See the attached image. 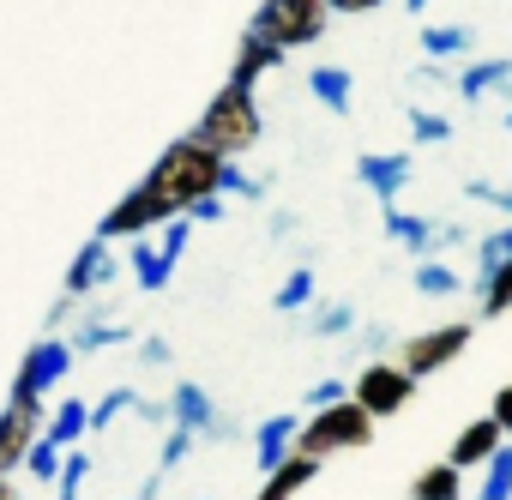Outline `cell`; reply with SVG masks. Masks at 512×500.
<instances>
[{"label":"cell","instance_id":"cell-1","mask_svg":"<svg viewBox=\"0 0 512 500\" xmlns=\"http://www.w3.org/2000/svg\"><path fill=\"white\" fill-rule=\"evenodd\" d=\"M260 103H253V91H235V85H217V97L205 103V115H199V127H193V139L211 151V157H223V163H235V157H247L253 145H260Z\"/></svg>","mask_w":512,"mask_h":500},{"label":"cell","instance_id":"cell-2","mask_svg":"<svg viewBox=\"0 0 512 500\" xmlns=\"http://www.w3.org/2000/svg\"><path fill=\"white\" fill-rule=\"evenodd\" d=\"M157 193H169L175 199V211L187 217V205H199L205 193H217V181H223V157H211L193 133H181L175 145H163V157L151 163V175H145Z\"/></svg>","mask_w":512,"mask_h":500},{"label":"cell","instance_id":"cell-3","mask_svg":"<svg viewBox=\"0 0 512 500\" xmlns=\"http://www.w3.org/2000/svg\"><path fill=\"white\" fill-rule=\"evenodd\" d=\"M374 428H380V422L344 398V404H332V410L302 416V428H296V452L314 458V464H326L332 452H362V446H374Z\"/></svg>","mask_w":512,"mask_h":500},{"label":"cell","instance_id":"cell-4","mask_svg":"<svg viewBox=\"0 0 512 500\" xmlns=\"http://www.w3.org/2000/svg\"><path fill=\"white\" fill-rule=\"evenodd\" d=\"M326 25H332V13L320 7V0H260V7H253V19H247L253 37H266V43L284 49V55L320 43Z\"/></svg>","mask_w":512,"mask_h":500},{"label":"cell","instance_id":"cell-5","mask_svg":"<svg viewBox=\"0 0 512 500\" xmlns=\"http://www.w3.org/2000/svg\"><path fill=\"white\" fill-rule=\"evenodd\" d=\"M175 217H181V211H175L169 193H157L151 181H133V187L103 211L97 241H139V235H151V229H163V223H175Z\"/></svg>","mask_w":512,"mask_h":500},{"label":"cell","instance_id":"cell-6","mask_svg":"<svg viewBox=\"0 0 512 500\" xmlns=\"http://www.w3.org/2000/svg\"><path fill=\"white\" fill-rule=\"evenodd\" d=\"M470 338H476V326H470V320H446V326H428V332H416V338H404L392 362H398V368H404V374H410V380L422 386L428 374H440V368H452V362H458V356L470 350Z\"/></svg>","mask_w":512,"mask_h":500},{"label":"cell","instance_id":"cell-7","mask_svg":"<svg viewBox=\"0 0 512 500\" xmlns=\"http://www.w3.org/2000/svg\"><path fill=\"white\" fill-rule=\"evenodd\" d=\"M410 398H416V380H410L398 362H386V356H374V362L350 380V404H356V410H368L374 422H392Z\"/></svg>","mask_w":512,"mask_h":500},{"label":"cell","instance_id":"cell-8","mask_svg":"<svg viewBox=\"0 0 512 500\" xmlns=\"http://www.w3.org/2000/svg\"><path fill=\"white\" fill-rule=\"evenodd\" d=\"M67 374H73V344H67L61 332H43V338L25 350V362H19L13 392H7V398H49Z\"/></svg>","mask_w":512,"mask_h":500},{"label":"cell","instance_id":"cell-9","mask_svg":"<svg viewBox=\"0 0 512 500\" xmlns=\"http://www.w3.org/2000/svg\"><path fill=\"white\" fill-rule=\"evenodd\" d=\"M43 422H49L43 398H7V410H0V476H13L25 464V452L43 434Z\"/></svg>","mask_w":512,"mask_h":500},{"label":"cell","instance_id":"cell-10","mask_svg":"<svg viewBox=\"0 0 512 500\" xmlns=\"http://www.w3.org/2000/svg\"><path fill=\"white\" fill-rule=\"evenodd\" d=\"M410 175H416L410 151H362V157H356V181H362L380 205H398V193L410 187Z\"/></svg>","mask_w":512,"mask_h":500},{"label":"cell","instance_id":"cell-11","mask_svg":"<svg viewBox=\"0 0 512 500\" xmlns=\"http://www.w3.org/2000/svg\"><path fill=\"white\" fill-rule=\"evenodd\" d=\"M163 416H169V428H181V434H193V440L217 428V404H211V392H205L199 380H175Z\"/></svg>","mask_w":512,"mask_h":500},{"label":"cell","instance_id":"cell-12","mask_svg":"<svg viewBox=\"0 0 512 500\" xmlns=\"http://www.w3.org/2000/svg\"><path fill=\"white\" fill-rule=\"evenodd\" d=\"M115 278V254H109V241H85L79 254H73V266H67V290H61V302H85L91 290H103Z\"/></svg>","mask_w":512,"mask_h":500},{"label":"cell","instance_id":"cell-13","mask_svg":"<svg viewBox=\"0 0 512 500\" xmlns=\"http://www.w3.org/2000/svg\"><path fill=\"white\" fill-rule=\"evenodd\" d=\"M296 428H302L296 410H278V416H266L260 428H253V464H260V476H272L296 452Z\"/></svg>","mask_w":512,"mask_h":500},{"label":"cell","instance_id":"cell-14","mask_svg":"<svg viewBox=\"0 0 512 500\" xmlns=\"http://www.w3.org/2000/svg\"><path fill=\"white\" fill-rule=\"evenodd\" d=\"M380 229L392 247H410V254H434V241H440V223L422 217V211H404V205H380Z\"/></svg>","mask_w":512,"mask_h":500},{"label":"cell","instance_id":"cell-15","mask_svg":"<svg viewBox=\"0 0 512 500\" xmlns=\"http://www.w3.org/2000/svg\"><path fill=\"white\" fill-rule=\"evenodd\" d=\"M290 55L284 49H272L266 37H253V31H241V49H235V67H229V79L223 85H235V91H253L266 73H278Z\"/></svg>","mask_w":512,"mask_h":500},{"label":"cell","instance_id":"cell-16","mask_svg":"<svg viewBox=\"0 0 512 500\" xmlns=\"http://www.w3.org/2000/svg\"><path fill=\"white\" fill-rule=\"evenodd\" d=\"M500 446H506V434H500L488 416H476V422H464V428H458V440H452L446 464H452V470H476V464H488Z\"/></svg>","mask_w":512,"mask_h":500},{"label":"cell","instance_id":"cell-17","mask_svg":"<svg viewBox=\"0 0 512 500\" xmlns=\"http://www.w3.org/2000/svg\"><path fill=\"white\" fill-rule=\"evenodd\" d=\"M452 91H458L464 103H482V97H494V91H512V55H488V61H470V67L452 79Z\"/></svg>","mask_w":512,"mask_h":500},{"label":"cell","instance_id":"cell-18","mask_svg":"<svg viewBox=\"0 0 512 500\" xmlns=\"http://www.w3.org/2000/svg\"><path fill=\"white\" fill-rule=\"evenodd\" d=\"M314 476H320V464H314V458H302V452H290V458H284L272 476H260L253 500H296V494H302Z\"/></svg>","mask_w":512,"mask_h":500},{"label":"cell","instance_id":"cell-19","mask_svg":"<svg viewBox=\"0 0 512 500\" xmlns=\"http://www.w3.org/2000/svg\"><path fill=\"white\" fill-rule=\"evenodd\" d=\"M308 91H314V103L332 109V115H350V109H356V79H350V67H314V73H308Z\"/></svg>","mask_w":512,"mask_h":500},{"label":"cell","instance_id":"cell-20","mask_svg":"<svg viewBox=\"0 0 512 500\" xmlns=\"http://www.w3.org/2000/svg\"><path fill=\"white\" fill-rule=\"evenodd\" d=\"M85 434H91V404H85V398H61L55 416L43 422V440H55L61 452H73Z\"/></svg>","mask_w":512,"mask_h":500},{"label":"cell","instance_id":"cell-21","mask_svg":"<svg viewBox=\"0 0 512 500\" xmlns=\"http://www.w3.org/2000/svg\"><path fill=\"white\" fill-rule=\"evenodd\" d=\"M416 37H422V61H440V67L476 49V31L470 25H422Z\"/></svg>","mask_w":512,"mask_h":500},{"label":"cell","instance_id":"cell-22","mask_svg":"<svg viewBox=\"0 0 512 500\" xmlns=\"http://www.w3.org/2000/svg\"><path fill=\"white\" fill-rule=\"evenodd\" d=\"M127 266H133V278H139V290H169V266H163V254H157V241L151 235H139V241H127Z\"/></svg>","mask_w":512,"mask_h":500},{"label":"cell","instance_id":"cell-23","mask_svg":"<svg viewBox=\"0 0 512 500\" xmlns=\"http://www.w3.org/2000/svg\"><path fill=\"white\" fill-rule=\"evenodd\" d=\"M410 500H464V470H452L446 458H440V464H428V470H416Z\"/></svg>","mask_w":512,"mask_h":500},{"label":"cell","instance_id":"cell-24","mask_svg":"<svg viewBox=\"0 0 512 500\" xmlns=\"http://www.w3.org/2000/svg\"><path fill=\"white\" fill-rule=\"evenodd\" d=\"M314 296H320V278L308 272V266H296L284 284H278V296H272V314H302V308H314Z\"/></svg>","mask_w":512,"mask_h":500},{"label":"cell","instance_id":"cell-25","mask_svg":"<svg viewBox=\"0 0 512 500\" xmlns=\"http://www.w3.org/2000/svg\"><path fill=\"white\" fill-rule=\"evenodd\" d=\"M67 344H73V356H97V350H121V344H139V332H133V326H103V320H91V326H79Z\"/></svg>","mask_w":512,"mask_h":500},{"label":"cell","instance_id":"cell-26","mask_svg":"<svg viewBox=\"0 0 512 500\" xmlns=\"http://www.w3.org/2000/svg\"><path fill=\"white\" fill-rule=\"evenodd\" d=\"M476 302H482L488 320H494V314H512V260L494 266L488 278H476Z\"/></svg>","mask_w":512,"mask_h":500},{"label":"cell","instance_id":"cell-27","mask_svg":"<svg viewBox=\"0 0 512 500\" xmlns=\"http://www.w3.org/2000/svg\"><path fill=\"white\" fill-rule=\"evenodd\" d=\"M404 121H410V139H416V145H446V139H452V121H446L440 109H428V103H410Z\"/></svg>","mask_w":512,"mask_h":500},{"label":"cell","instance_id":"cell-28","mask_svg":"<svg viewBox=\"0 0 512 500\" xmlns=\"http://www.w3.org/2000/svg\"><path fill=\"white\" fill-rule=\"evenodd\" d=\"M410 284H416V296H458V290H464V284H458V272H452L446 260H434V254L416 266V278H410Z\"/></svg>","mask_w":512,"mask_h":500},{"label":"cell","instance_id":"cell-29","mask_svg":"<svg viewBox=\"0 0 512 500\" xmlns=\"http://www.w3.org/2000/svg\"><path fill=\"white\" fill-rule=\"evenodd\" d=\"M145 398L133 392V386H115V392H103L97 404H91V434H103V428H115V416H127V410H139Z\"/></svg>","mask_w":512,"mask_h":500},{"label":"cell","instance_id":"cell-30","mask_svg":"<svg viewBox=\"0 0 512 500\" xmlns=\"http://www.w3.org/2000/svg\"><path fill=\"white\" fill-rule=\"evenodd\" d=\"M512 260V223H500V229H488V235H476V272L488 278L494 266H506Z\"/></svg>","mask_w":512,"mask_h":500},{"label":"cell","instance_id":"cell-31","mask_svg":"<svg viewBox=\"0 0 512 500\" xmlns=\"http://www.w3.org/2000/svg\"><path fill=\"white\" fill-rule=\"evenodd\" d=\"M476 500H512V440H506V446L488 458V476H482Z\"/></svg>","mask_w":512,"mask_h":500},{"label":"cell","instance_id":"cell-32","mask_svg":"<svg viewBox=\"0 0 512 500\" xmlns=\"http://www.w3.org/2000/svg\"><path fill=\"white\" fill-rule=\"evenodd\" d=\"M85 476H91V452H67L61 458V476H55V500H79L85 494Z\"/></svg>","mask_w":512,"mask_h":500},{"label":"cell","instance_id":"cell-33","mask_svg":"<svg viewBox=\"0 0 512 500\" xmlns=\"http://www.w3.org/2000/svg\"><path fill=\"white\" fill-rule=\"evenodd\" d=\"M61 458H67V452H61V446H55V440H43V434H37V440H31V452H25V464H19V470H31V476H37V482H55V476H61Z\"/></svg>","mask_w":512,"mask_h":500},{"label":"cell","instance_id":"cell-34","mask_svg":"<svg viewBox=\"0 0 512 500\" xmlns=\"http://www.w3.org/2000/svg\"><path fill=\"white\" fill-rule=\"evenodd\" d=\"M350 326H356V308H350V302H326L308 332H314V338H350Z\"/></svg>","mask_w":512,"mask_h":500},{"label":"cell","instance_id":"cell-35","mask_svg":"<svg viewBox=\"0 0 512 500\" xmlns=\"http://www.w3.org/2000/svg\"><path fill=\"white\" fill-rule=\"evenodd\" d=\"M217 193H223V199H247V205H260V199H266V181H247V169H241V163H223Z\"/></svg>","mask_w":512,"mask_h":500},{"label":"cell","instance_id":"cell-36","mask_svg":"<svg viewBox=\"0 0 512 500\" xmlns=\"http://www.w3.org/2000/svg\"><path fill=\"white\" fill-rule=\"evenodd\" d=\"M187 241H193V223H187V217L163 223V235H157V254H163V266H169V272L181 266V254H187Z\"/></svg>","mask_w":512,"mask_h":500},{"label":"cell","instance_id":"cell-37","mask_svg":"<svg viewBox=\"0 0 512 500\" xmlns=\"http://www.w3.org/2000/svg\"><path fill=\"white\" fill-rule=\"evenodd\" d=\"M464 199H470V205H488V211H500V217L512 223V187H494V181H464Z\"/></svg>","mask_w":512,"mask_h":500},{"label":"cell","instance_id":"cell-38","mask_svg":"<svg viewBox=\"0 0 512 500\" xmlns=\"http://www.w3.org/2000/svg\"><path fill=\"white\" fill-rule=\"evenodd\" d=\"M350 398V380L344 374H332V380H320V386H308V398H302V410L314 416V410H332V404H344Z\"/></svg>","mask_w":512,"mask_h":500},{"label":"cell","instance_id":"cell-39","mask_svg":"<svg viewBox=\"0 0 512 500\" xmlns=\"http://www.w3.org/2000/svg\"><path fill=\"white\" fill-rule=\"evenodd\" d=\"M187 452H193V434L169 428V434H163V452H157V482H163L169 470H181V464H187Z\"/></svg>","mask_w":512,"mask_h":500},{"label":"cell","instance_id":"cell-40","mask_svg":"<svg viewBox=\"0 0 512 500\" xmlns=\"http://www.w3.org/2000/svg\"><path fill=\"white\" fill-rule=\"evenodd\" d=\"M410 85H422V91H440V85H452V73H446L440 61H416V67H410Z\"/></svg>","mask_w":512,"mask_h":500},{"label":"cell","instance_id":"cell-41","mask_svg":"<svg viewBox=\"0 0 512 500\" xmlns=\"http://www.w3.org/2000/svg\"><path fill=\"white\" fill-rule=\"evenodd\" d=\"M133 350H139V362H145V368H169V362H175V350H169V338H139Z\"/></svg>","mask_w":512,"mask_h":500},{"label":"cell","instance_id":"cell-42","mask_svg":"<svg viewBox=\"0 0 512 500\" xmlns=\"http://www.w3.org/2000/svg\"><path fill=\"white\" fill-rule=\"evenodd\" d=\"M488 422H494V428H500V434L512 440V380H506V386L494 392V404H488Z\"/></svg>","mask_w":512,"mask_h":500},{"label":"cell","instance_id":"cell-43","mask_svg":"<svg viewBox=\"0 0 512 500\" xmlns=\"http://www.w3.org/2000/svg\"><path fill=\"white\" fill-rule=\"evenodd\" d=\"M223 217V193H205L199 205H187V223H217Z\"/></svg>","mask_w":512,"mask_h":500},{"label":"cell","instance_id":"cell-44","mask_svg":"<svg viewBox=\"0 0 512 500\" xmlns=\"http://www.w3.org/2000/svg\"><path fill=\"white\" fill-rule=\"evenodd\" d=\"M326 13H344V19H356V13H380L386 0H320Z\"/></svg>","mask_w":512,"mask_h":500},{"label":"cell","instance_id":"cell-45","mask_svg":"<svg viewBox=\"0 0 512 500\" xmlns=\"http://www.w3.org/2000/svg\"><path fill=\"white\" fill-rule=\"evenodd\" d=\"M157 488H163V482H157V476H151V482H145V488H139V494H127V500H157Z\"/></svg>","mask_w":512,"mask_h":500},{"label":"cell","instance_id":"cell-46","mask_svg":"<svg viewBox=\"0 0 512 500\" xmlns=\"http://www.w3.org/2000/svg\"><path fill=\"white\" fill-rule=\"evenodd\" d=\"M0 500H19V488H13V476H0Z\"/></svg>","mask_w":512,"mask_h":500},{"label":"cell","instance_id":"cell-47","mask_svg":"<svg viewBox=\"0 0 512 500\" xmlns=\"http://www.w3.org/2000/svg\"><path fill=\"white\" fill-rule=\"evenodd\" d=\"M434 7V0H404V13H428Z\"/></svg>","mask_w":512,"mask_h":500},{"label":"cell","instance_id":"cell-48","mask_svg":"<svg viewBox=\"0 0 512 500\" xmlns=\"http://www.w3.org/2000/svg\"><path fill=\"white\" fill-rule=\"evenodd\" d=\"M506 127H512V109H506Z\"/></svg>","mask_w":512,"mask_h":500}]
</instances>
